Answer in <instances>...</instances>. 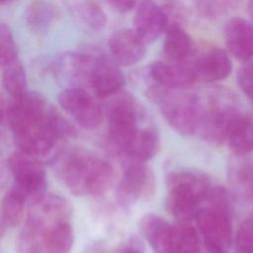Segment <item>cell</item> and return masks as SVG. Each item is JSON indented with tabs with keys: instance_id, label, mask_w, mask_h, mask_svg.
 <instances>
[{
	"instance_id": "cell-1",
	"label": "cell",
	"mask_w": 253,
	"mask_h": 253,
	"mask_svg": "<svg viewBox=\"0 0 253 253\" xmlns=\"http://www.w3.org/2000/svg\"><path fill=\"white\" fill-rule=\"evenodd\" d=\"M3 114L19 150L37 159L49 155L74 133L68 121L35 92L11 99Z\"/></svg>"
},
{
	"instance_id": "cell-2",
	"label": "cell",
	"mask_w": 253,
	"mask_h": 253,
	"mask_svg": "<svg viewBox=\"0 0 253 253\" xmlns=\"http://www.w3.org/2000/svg\"><path fill=\"white\" fill-rule=\"evenodd\" d=\"M69 203L54 195H45L31 205L21 231L34 238L45 253H69L74 241Z\"/></svg>"
},
{
	"instance_id": "cell-3",
	"label": "cell",
	"mask_w": 253,
	"mask_h": 253,
	"mask_svg": "<svg viewBox=\"0 0 253 253\" xmlns=\"http://www.w3.org/2000/svg\"><path fill=\"white\" fill-rule=\"evenodd\" d=\"M54 168L64 186L75 196L100 197L113 186L114 167L95 154L78 148L59 153Z\"/></svg>"
},
{
	"instance_id": "cell-4",
	"label": "cell",
	"mask_w": 253,
	"mask_h": 253,
	"mask_svg": "<svg viewBox=\"0 0 253 253\" xmlns=\"http://www.w3.org/2000/svg\"><path fill=\"white\" fill-rule=\"evenodd\" d=\"M166 185L167 210L178 222H191L216 184L202 172L179 169L168 174Z\"/></svg>"
},
{
	"instance_id": "cell-5",
	"label": "cell",
	"mask_w": 253,
	"mask_h": 253,
	"mask_svg": "<svg viewBox=\"0 0 253 253\" xmlns=\"http://www.w3.org/2000/svg\"><path fill=\"white\" fill-rule=\"evenodd\" d=\"M202 111L198 134L208 142L220 144L242 112L238 98L228 89L213 87L201 95Z\"/></svg>"
},
{
	"instance_id": "cell-6",
	"label": "cell",
	"mask_w": 253,
	"mask_h": 253,
	"mask_svg": "<svg viewBox=\"0 0 253 253\" xmlns=\"http://www.w3.org/2000/svg\"><path fill=\"white\" fill-rule=\"evenodd\" d=\"M231 197L225 190L215 194L197 213L196 221L209 253H227L233 240Z\"/></svg>"
},
{
	"instance_id": "cell-7",
	"label": "cell",
	"mask_w": 253,
	"mask_h": 253,
	"mask_svg": "<svg viewBox=\"0 0 253 253\" xmlns=\"http://www.w3.org/2000/svg\"><path fill=\"white\" fill-rule=\"evenodd\" d=\"M149 94L159 103L163 118L173 129L182 135L198 133L202 111L200 94L188 90H166L154 84Z\"/></svg>"
},
{
	"instance_id": "cell-8",
	"label": "cell",
	"mask_w": 253,
	"mask_h": 253,
	"mask_svg": "<svg viewBox=\"0 0 253 253\" xmlns=\"http://www.w3.org/2000/svg\"><path fill=\"white\" fill-rule=\"evenodd\" d=\"M108 137L113 150L123 155L127 145L142 127L139 109L130 95L120 94L108 107Z\"/></svg>"
},
{
	"instance_id": "cell-9",
	"label": "cell",
	"mask_w": 253,
	"mask_h": 253,
	"mask_svg": "<svg viewBox=\"0 0 253 253\" xmlns=\"http://www.w3.org/2000/svg\"><path fill=\"white\" fill-rule=\"evenodd\" d=\"M8 167L14 186L33 205L45 196V171L39 159L22 151L13 152L8 158Z\"/></svg>"
},
{
	"instance_id": "cell-10",
	"label": "cell",
	"mask_w": 253,
	"mask_h": 253,
	"mask_svg": "<svg viewBox=\"0 0 253 253\" xmlns=\"http://www.w3.org/2000/svg\"><path fill=\"white\" fill-rule=\"evenodd\" d=\"M84 76L87 77L93 93L99 98L118 94L125 84V77L119 65L97 48H87Z\"/></svg>"
},
{
	"instance_id": "cell-11",
	"label": "cell",
	"mask_w": 253,
	"mask_h": 253,
	"mask_svg": "<svg viewBox=\"0 0 253 253\" xmlns=\"http://www.w3.org/2000/svg\"><path fill=\"white\" fill-rule=\"evenodd\" d=\"M155 177L143 162L126 161L117 188V198L124 206L150 201L155 194Z\"/></svg>"
},
{
	"instance_id": "cell-12",
	"label": "cell",
	"mask_w": 253,
	"mask_h": 253,
	"mask_svg": "<svg viewBox=\"0 0 253 253\" xmlns=\"http://www.w3.org/2000/svg\"><path fill=\"white\" fill-rule=\"evenodd\" d=\"M60 107L82 127L94 129L103 120V112L97 101L84 89L70 87L58 96Z\"/></svg>"
},
{
	"instance_id": "cell-13",
	"label": "cell",
	"mask_w": 253,
	"mask_h": 253,
	"mask_svg": "<svg viewBox=\"0 0 253 253\" xmlns=\"http://www.w3.org/2000/svg\"><path fill=\"white\" fill-rule=\"evenodd\" d=\"M197 82L212 83L226 78L232 69L228 52L220 47H211L186 62Z\"/></svg>"
},
{
	"instance_id": "cell-14",
	"label": "cell",
	"mask_w": 253,
	"mask_h": 253,
	"mask_svg": "<svg viewBox=\"0 0 253 253\" xmlns=\"http://www.w3.org/2000/svg\"><path fill=\"white\" fill-rule=\"evenodd\" d=\"M228 52L239 62L253 61V23L241 17L229 19L223 29Z\"/></svg>"
},
{
	"instance_id": "cell-15",
	"label": "cell",
	"mask_w": 253,
	"mask_h": 253,
	"mask_svg": "<svg viewBox=\"0 0 253 253\" xmlns=\"http://www.w3.org/2000/svg\"><path fill=\"white\" fill-rule=\"evenodd\" d=\"M108 46L114 61L122 66L136 64L146 54V43L131 29H121L113 33Z\"/></svg>"
},
{
	"instance_id": "cell-16",
	"label": "cell",
	"mask_w": 253,
	"mask_h": 253,
	"mask_svg": "<svg viewBox=\"0 0 253 253\" xmlns=\"http://www.w3.org/2000/svg\"><path fill=\"white\" fill-rule=\"evenodd\" d=\"M148 78L166 90H187L196 81L187 63L154 61L148 66Z\"/></svg>"
},
{
	"instance_id": "cell-17",
	"label": "cell",
	"mask_w": 253,
	"mask_h": 253,
	"mask_svg": "<svg viewBox=\"0 0 253 253\" xmlns=\"http://www.w3.org/2000/svg\"><path fill=\"white\" fill-rule=\"evenodd\" d=\"M134 31L147 44L166 32L165 18L159 5L152 1L137 3L133 17Z\"/></svg>"
},
{
	"instance_id": "cell-18",
	"label": "cell",
	"mask_w": 253,
	"mask_h": 253,
	"mask_svg": "<svg viewBox=\"0 0 253 253\" xmlns=\"http://www.w3.org/2000/svg\"><path fill=\"white\" fill-rule=\"evenodd\" d=\"M138 227L153 253L170 252L173 224L160 215L147 213L140 218Z\"/></svg>"
},
{
	"instance_id": "cell-19",
	"label": "cell",
	"mask_w": 253,
	"mask_h": 253,
	"mask_svg": "<svg viewBox=\"0 0 253 253\" xmlns=\"http://www.w3.org/2000/svg\"><path fill=\"white\" fill-rule=\"evenodd\" d=\"M228 181L237 199L253 203V157L235 156L228 166Z\"/></svg>"
},
{
	"instance_id": "cell-20",
	"label": "cell",
	"mask_w": 253,
	"mask_h": 253,
	"mask_svg": "<svg viewBox=\"0 0 253 253\" xmlns=\"http://www.w3.org/2000/svg\"><path fill=\"white\" fill-rule=\"evenodd\" d=\"M160 139L157 130L149 126H142L126 148L125 161L143 162L153 158L159 151Z\"/></svg>"
},
{
	"instance_id": "cell-21",
	"label": "cell",
	"mask_w": 253,
	"mask_h": 253,
	"mask_svg": "<svg viewBox=\"0 0 253 253\" xmlns=\"http://www.w3.org/2000/svg\"><path fill=\"white\" fill-rule=\"evenodd\" d=\"M163 51L174 63H186L197 53L192 38L182 27H172L165 32Z\"/></svg>"
},
{
	"instance_id": "cell-22",
	"label": "cell",
	"mask_w": 253,
	"mask_h": 253,
	"mask_svg": "<svg viewBox=\"0 0 253 253\" xmlns=\"http://www.w3.org/2000/svg\"><path fill=\"white\" fill-rule=\"evenodd\" d=\"M226 141L235 156H249L253 152V117L241 114L231 126Z\"/></svg>"
},
{
	"instance_id": "cell-23",
	"label": "cell",
	"mask_w": 253,
	"mask_h": 253,
	"mask_svg": "<svg viewBox=\"0 0 253 253\" xmlns=\"http://www.w3.org/2000/svg\"><path fill=\"white\" fill-rule=\"evenodd\" d=\"M56 5L47 1H33L25 10V20L29 28L36 33L48 31L59 19Z\"/></svg>"
},
{
	"instance_id": "cell-24",
	"label": "cell",
	"mask_w": 253,
	"mask_h": 253,
	"mask_svg": "<svg viewBox=\"0 0 253 253\" xmlns=\"http://www.w3.org/2000/svg\"><path fill=\"white\" fill-rule=\"evenodd\" d=\"M28 200L15 187L10 188L1 204V234L17 226L23 218Z\"/></svg>"
},
{
	"instance_id": "cell-25",
	"label": "cell",
	"mask_w": 253,
	"mask_h": 253,
	"mask_svg": "<svg viewBox=\"0 0 253 253\" xmlns=\"http://www.w3.org/2000/svg\"><path fill=\"white\" fill-rule=\"evenodd\" d=\"M169 253H201L199 235L191 222L173 224Z\"/></svg>"
},
{
	"instance_id": "cell-26",
	"label": "cell",
	"mask_w": 253,
	"mask_h": 253,
	"mask_svg": "<svg viewBox=\"0 0 253 253\" xmlns=\"http://www.w3.org/2000/svg\"><path fill=\"white\" fill-rule=\"evenodd\" d=\"M71 10L77 20L92 31H100L107 24V15L101 5L93 1H77L70 3Z\"/></svg>"
},
{
	"instance_id": "cell-27",
	"label": "cell",
	"mask_w": 253,
	"mask_h": 253,
	"mask_svg": "<svg viewBox=\"0 0 253 253\" xmlns=\"http://www.w3.org/2000/svg\"><path fill=\"white\" fill-rule=\"evenodd\" d=\"M2 84L11 99L19 98L26 94L27 78L23 64L19 58L2 65Z\"/></svg>"
},
{
	"instance_id": "cell-28",
	"label": "cell",
	"mask_w": 253,
	"mask_h": 253,
	"mask_svg": "<svg viewBox=\"0 0 253 253\" xmlns=\"http://www.w3.org/2000/svg\"><path fill=\"white\" fill-rule=\"evenodd\" d=\"M234 248L236 253H253V210L238 227Z\"/></svg>"
},
{
	"instance_id": "cell-29",
	"label": "cell",
	"mask_w": 253,
	"mask_h": 253,
	"mask_svg": "<svg viewBox=\"0 0 253 253\" xmlns=\"http://www.w3.org/2000/svg\"><path fill=\"white\" fill-rule=\"evenodd\" d=\"M198 12L205 18L214 19L227 14L234 9L238 2L236 1H197L195 2Z\"/></svg>"
},
{
	"instance_id": "cell-30",
	"label": "cell",
	"mask_w": 253,
	"mask_h": 253,
	"mask_svg": "<svg viewBox=\"0 0 253 253\" xmlns=\"http://www.w3.org/2000/svg\"><path fill=\"white\" fill-rule=\"evenodd\" d=\"M18 58L17 46L9 26L5 23L0 25V61L1 66Z\"/></svg>"
},
{
	"instance_id": "cell-31",
	"label": "cell",
	"mask_w": 253,
	"mask_h": 253,
	"mask_svg": "<svg viewBox=\"0 0 253 253\" xmlns=\"http://www.w3.org/2000/svg\"><path fill=\"white\" fill-rule=\"evenodd\" d=\"M166 23V31L172 27H182L186 23V8L180 2H165L160 5Z\"/></svg>"
},
{
	"instance_id": "cell-32",
	"label": "cell",
	"mask_w": 253,
	"mask_h": 253,
	"mask_svg": "<svg viewBox=\"0 0 253 253\" xmlns=\"http://www.w3.org/2000/svg\"><path fill=\"white\" fill-rule=\"evenodd\" d=\"M236 79L242 93L253 104V61L243 63L238 68Z\"/></svg>"
},
{
	"instance_id": "cell-33",
	"label": "cell",
	"mask_w": 253,
	"mask_h": 253,
	"mask_svg": "<svg viewBox=\"0 0 253 253\" xmlns=\"http://www.w3.org/2000/svg\"><path fill=\"white\" fill-rule=\"evenodd\" d=\"M108 5L115 11L120 13H126L136 8L137 3L134 1H111Z\"/></svg>"
},
{
	"instance_id": "cell-34",
	"label": "cell",
	"mask_w": 253,
	"mask_h": 253,
	"mask_svg": "<svg viewBox=\"0 0 253 253\" xmlns=\"http://www.w3.org/2000/svg\"><path fill=\"white\" fill-rule=\"evenodd\" d=\"M122 253H144V252L140 246L139 240L136 237H133L132 240H130V242L127 244V246L124 248Z\"/></svg>"
},
{
	"instance_id": "cell-35",
	"label": "cell",
	"mask_w": 253,
	"mask_h": 253,
	"mask_svg": "<svg viewBox=\"0 0 253 253\" xmlns=\"http://www.w3.org/2000/svg\"><path fill=\"white\" fill-rule=\"evenodd\" d=\"M247 13L253 21V1H250L247 3Z\"/></svg>"
}]
</instances>
